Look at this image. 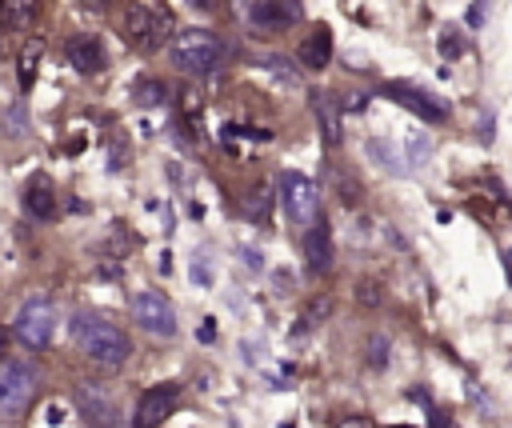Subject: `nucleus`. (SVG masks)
Segmentation results:
<instances>
[{
	"label": "nucleus",
	"mask_w": 512,
	"mask_h": 428,
	"mask_svg": "<svg viewBox=\"0 0 512 428\" xmlns=\"http://www.w3.org/2000/svg\"><path fill=\"white\" fill-rule=\"evenodd\" d=\"M72 340H76V348H80L92 364H100V368H124L128 356H132V340H128L116 324H108L104 316H92V312H76V320H72Z\"/></svg>",
	"instance_id": "obj_1"
},
{
	"label": "nucleus",
	"mask_w": 512,
	"mask_h": 428,
	"mask_svg": "<svg viewBox=\"0 0 512 428\" xmlns=\"http://www.w3.org/2000/svg\"><path fill=\"white\" fill-rule=\"evenodd\" d=\"M224 56H228L224 40L216 32H208V28H184V32L172 36V64L180 72H188V76L216 72L224 64Z\"/></svg>",
	"instance_id": "obj_2"
},
{
	"label": "nucleus",
	"mask_w": 512,
	"mask_h": 428,
	"mask_svg": "<svg viewBox=\"0 0 512 428\" xmlns=\"http://www.w3.org/2000/svg\"><path fill=\"white\" fill-rule=\"evenodd\" d=\"M56 324H60V316H56L52 300L32 296V300L20 304V312H16V320H12V336H16L24 348L44 352V348L52 344V336H56Z\"/></svg>",
	"instance_id": "obj_3"
},
{
	"label": "nucleus",
	"mask_w": 512,
	"mask_h": 428,
	"mask_svg": "<svg viewBox=\"0 0 512 428\" xmlns=\"http://www.w3.org/2000/svg\"><path fill=\"white\" fill-rule=\"evenodd\" d=\"M120 28H124V40L144 48V52H156L164 40H172L176 24L168 12H152L148 4H128L124 16H120Z\"/></svg>",
	"instance_id": "obj_4"
},
{
	"label": "nucleus",
	"mask_w": 512,
	"mask_h": 428,
	"mask_svg": "<svg viewBox=\"0 0 512 428\" xmlns=\"http://www.w3.org/2000/svg\"><path fill=\"white\" fill-rule=\"evenodd\" d=\"M280 204H284L292 224L308 228L316 220V212H320V188L312 184V176H304L296 168H284L280 172Z\"/></svg>",
	"instance_id": "obj_5"
},
{
	"label": "nucleus",
	"mask_w": 512,
	"mask_h": 428,
	"mask_svg": "<svg viewBox=\"0 0 512 428\" xmlns=\"http://www.w3.org/2000/svg\"><path fill=\"white\" fill-rule=\"evenodd\" d=\"M36 396V368L28 360H0V416H20Z\"/></svg>",
	"instance_id": "obj_6"
},
{
	"label": "nucleus",
	"mask_w": 512,
	"mask_h": 428,
	"mask_svg": "<svg viewBox=\"0 0 512 428\" xmlns=\"http://www.w3.org/2000/svg\"><path fill=\"white\" fill-rule=\"evenodd\" d=\"M132 320L144 328V332H152V336H176V308H172V300L164 296V292H156V288H144V292H136L132 296Z\"/></svg>",
	"instance_id": "obj_7"
},
{
	"label": "nucleus",
	"mask_w": 512,
	"mask_h": 428,
	"mask_svg": "<svg viewBox=\"0 0 512 428\" xmlns=\"http://www.w3.org/2000/svg\"><path fill=\"white\" fill-rule=\"evenodd\" d=\"M76 408L92 428H120V404L104 384H76Z\"/></svg>",
	"instance_id": "obj_8"
},
{
	"label": "nucleus",
	"mask_w": 512,
	"mask_h": 428,
	"mask_svg": "<svg viewBox=\"0 0 512 428\" xmlns=\"http://www.w3.org/2000/svg\"><path fill=\"white\" fill-rule=\"evenodd\" d=\"M180 404V388L176 384H152L144 388L140 404H136V416H132V428H160Z\"/></svg>",
	"instance_id": "obj_9"
},
{
	"label": "nucleus",
	"mask_w": 512,
	"mask_h": 428,
	"mask_svg": "<svg viewBox=\"0 0 512 428\" xmlns=\"http://www.w3.org/2000/svg\"><path fill=\"white\" fill-rule=\"evenodd\" d=\"M304 260H308V272H328L332 268V228L324 216H316L308 224V236H304Z\"/></svg>",
	"instance_id": "obj_10"
},
{
	"label": "nucleus",
	"mask_w": 512,
	"mask_h": 428,
	"mask_svg": "<svg viewBox=\"0 0 512 428\" xmlns=\"http://www.w3.org/2000/svg\"><path fill=\"white\" fill-rule=\"evenodd\" d=\"M384 92H388L396 104H404L408 112H416L420 120H432V124H436V120L448 116V108H444L436 96H428V92H420V88H412V84H388Z\"/></svg>",
	"instance_id": "obj_11"
},
{
	"label": "nucleus",
	"mask_w": 512,
	"mask_h": 428,
	"mask_svg": "<svg viewBox=\"0 0 512 428\" xmlns=\"http://www.w3.org/2000/svg\"><path fill=\"white\" fill-rule=\"evenodd\" d=\"M64 56H68V64H72L80 76H96V72L104 68V48H100V40L88 36V32L72 36V40L64 44Z\"/></svg>",
	"instance_id": "obj_12"
},
{
	"label": "nucleus",
	"mask_w": 512,
	"mask_h": 428,
	"mask_svg": "<svg viewBox=\"0 0 512 428\" xmlns=\"http://www.w3.org/2000/svg\"><path fill=\"white\" fill-rule=\"evenodd\" d=\"M24 212H28L32 220H56L60 200H56V188H52L48 176L28 180V188H24Z\"/></svg>",
	"instance_id": "obj_13"
},
{
	"label": "nucleus",
	"mask_w": 512,
	"mask_h": 428,
	"mask_svg": "<svg viewBox=\"0 0 512 428\" xmlns=\"http://www.w3.org/2000/svg\"><path fill=\"white\" fill-rule=\"evenodd\" d=\"M296 56H300V64H304V68H312V72L328 68V60H332V32H328L324 24H316V28L300 40Z\"/></svg>",
	"instance_id": "obj_14"
},
{
	"label": "nucleus",
	"mask_w": 512,
	"mask_h": 428,
	"mask_svg": "<svg viewBox=\"0 0 512 428\" xmlns=\"http://www.w3.org/2000/svg\"><path fill=\"white\" fill-rule=\"evenodd\" d=\"M312 112H316V124H320L324 144L336 148V144H340V108H336V96L312 92Z\"/></svg>",
	"instance_id": "obj_15"
},
{
	"label": "nucleus",
	"mask_w": 512,
	"mask_h": 428,
	"mask_svg": "<svg viewBox=\"0 0 512 428\" xmlns=\"http://www.w3.org/2000/svg\"><path fill=\"white\" fill-rule=\"evenodd\" d=\"M300 16H304L300 0H264L260 12H256V20L268 24V28H288V24H296Z\"/></svg>",
	"instance_id": "obj_16"
},
{
	"label": "nucleus",
	"mask_w": 512,
	"mask_h": 428,
	"mask_svg": "<svg viewBox=\"0 0 512 428\" xmlns=\"http://www.w3.org/2000/svg\"><path fill=\"white\" fill-rule=\"evenodd\" d=\"M40 56H44V36H32V40L20 48V60H16V72H20V88H24V92H28V88H32V80H36Z\"/></svg>",
	"instance_id": "obj_17"
},
{
	"label": "nucleus",
	"mask_w": 512,
	"mask_h": 428,
	"mask_svg": "<svg viewBox=\"0 0 512 428\" xmlns=\"http://www.w3.org/2000/svg\"><path fill=\"white\" fill-rule=\"evenodd\" d=\"M40 12V0H0V20L8 28H28Z\"/></svg>",
	"instance_id": "obj_18"
},
{
	"label": "nucleus",
	"mask_w": 512,
	"mask_h": 428,
	"mask_svg": "<svg viewBox=\"0 0 512 428\" xmlns=\"http://www.w3.org/2000/svg\"><path fill=\"white\" fill-rule=\"evenodd\" d=\"M160 96H164V88L160 84H152V80H144L140 88H136V100L148 108V104H160Z\"/></svg>",
	"instance_id": "obj_19"
},
{
	"label": "nucleus",
	"mask_w": 512,
	"mask_h": 428,
	"mask_svg": "<svg viewBox=\"0 0 512 428\" xmlns=\"http://www.w3.org/2000/svg\"><path fill=\"white\" fill-rule=\"evenodd\" d=\"M372 364H388V340L384 336H372Z\"/></svg>",
	"instance_id": "obj_20"
},
{
	"label": "nucleus",
	"mask_w": 512,
	"mask_h": 428,
	"mask_svg": "<svg viewBox=\"0 0 512 428\" xmlns=\"http://www.w3.org/2000/svg\"><path fill=\"white\" fill-rule=\"evenodd\" d=\"M440 52H444V56H456V52H460L456 32H444V36H440Z\"/></svg>",
	"instance_id": "obj_21"
},
{
	"label": "nucleus",
	"mask_w": 512,
	"mask_h": 428,
	"mask_svg": "<svg viewBox=\"0 0 512 428\" xmlns=\"http://www.w3.org/2000/svg\"><path fill=\"white\" fill-rule=\"evenodd\" d=\"M360 300H364V304H380V292H376V284H360Z\"/></svg>",
	"instance_id": "obj_22"
},
{
	"label": "nucleus",
	"mask_w": 512,
	"mask_h": 428,
	"mask_svg": "<svg viewBox=\"0 0 512 428\" xmlns=\"http://www.w3.org/2000/svg\"><path fill=\"white\" fill-rule=\"evenodd\" d=\"M340 428H368V420H360V416H348V420H340Z\"/></svg>",
	"instance_id": "obj_23"
},
{
	"label": "nucleus",
	"mask_w": 512,
	"mask_h": 428,
	"mask_svg": "<svg viewBox=\"0 0 512 428\" xmlns=\"http://www.w3.org/2000/svg\"><path fill=\"white\" fill-rule=\"evenodd\" d=\"M4 352H8V328L0 324V356H4Z\"/></svg>",
	"instance_id": "obj_24"
},
{
	"label": "nucleus",
	"mask_w": 512,
	"mask_h": 428,
	"mask_svg": "<svg viewBox=\"0 0 512 428\" xmlns=\"http://www.w3.org/2000/svg\"><path fill=\"white\" fill-rule=\"evenodd\" d=\"M84 8H108V0H84Z\"/></svg>",
	"instance_id": "obj_25"
},
{
	"label": "nucleus",
	"mask_w": 512,
	"mask_h": 428,
	"mask_svg": "<svg viewBox=\"0 0 512 428\" xmlns=\"http://www.w3.org/2000/svg\"><path fill=\"white\" fill-rule=\"evenodd\" d=\"M192 8H212V0H188Z\"/></svg>",
	"instance_id": "obj_26"
}]
</instances>
